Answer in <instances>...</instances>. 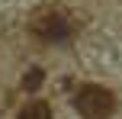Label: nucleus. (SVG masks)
<instances>
[{
	"label": "nucleus",
	"instance_id": "2",
	"mask_svg": "<svg viewBox=\"0 0 122 119\" xmlns=\"http://www.w3.org/2000/svg\"><path fill=\"white\" fill-rule=\"evenodd\" d=\"M32 32H36L39 42H48V45H61L71 39V19L58 10V6H45L32 16Z\"/></svg>",
	"mask_w": 122,
	"mask_h": 119
},
{
	"label": "nucleus",
	"instance_id": "4",
	"mask_svg": "<svg viewBox=\"0 0 122 119\" xmlns=\"http://www.w3.org/2000/svg\"><path fill=\"white\" fill-rule=\"evenodd\" d=\"M42 81H45L42 68H32V71H26V74H23V90H39V87H42Z\"/></svg>",
	"mask_w": 122,
	"mask_h": 119
},
{
	"label": "nucleus",
	"instance_id": "3",
	"mask_svg": "<svg viewBox=\"0 0 122 119\" xmlns=\"http://www.w3.org/2000/svg\"><path fill=\"white\" fill-rule=\"evenodd\" d=\"M16 119H51V106H48V103H42V100H36V103H29V106L19 109Z\"/></svg>",
	"mask_w": 122,
	"mask_h": 119
},
{
	"label": "nucleus",
	"instance_id": "1",
	"mask_svg": "<svg viewBox=\"0 0 122 119\" xmlns=\"http://www.w3.org/2000/svg\"><path fill=\"white\" fill-rule=\"evenodd\" d=\"M74 106H77L80 119H109L116 113V97L100 84H84L74 97Z\"/></svg>",
	"mask_w": 122,
	"mask_h": 119
}]
</instances>
